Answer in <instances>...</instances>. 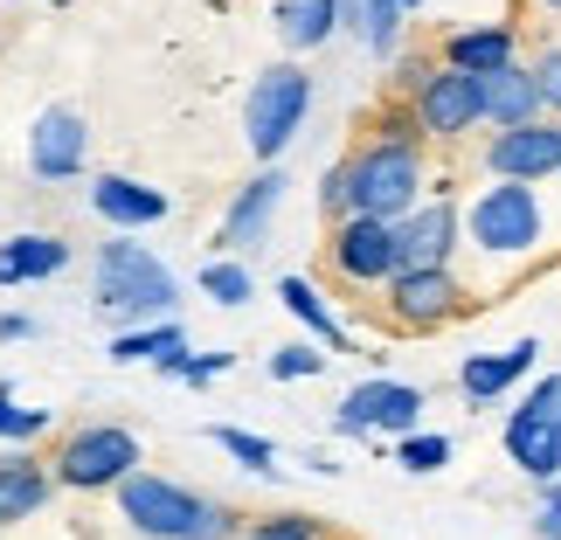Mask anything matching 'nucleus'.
<instances>
[{
    "label": "nucleus",
    "mask_w": 561,
    "mask_h": 540,
    "mask_svg": "<svg viewBox=\"0 0 561 540\" xmlns=\"http://www.w3.org/2000/svg\"><path fill=\"white\" fill-rule=\"evenodd\" d=\"M187 347V333L174 326V319H153V326H125L112 340V360L118 367H139V360H167V354H181Z\"/></svg>",
    "instance_id": "24"
},
{
    "label": "nucleus",
    "mask_w": 561,
    "mask_h": 540,
    "mask_svg": "<svg viewBox=\"0 0 561 540\" xmlns=\"http://www.w3.org/2000/svg\"><path fill=\"white\" fill-rule=\"evenodd\" d=\"M319 264H327V277L347 285V291H381L388 277L402 271L396 222H381V215H340V222H327Z\"/></svg>",
    "instance_id": "6"
},
{
    "label": "nucleus",
    "mask_w": 561,
    "mask_h": 540,
    "mask_svg": "<svg viewBox=\"0 0 561 540\" xmlns=\"http://www.w3.org/2000/svg\"><path fill=\"white\" fill-rule=\"evenodd\" d=\"M396 464L430 479V471L450 464V437H437V429H409V437H396Z\"/></svg>",
    "instance_id": "29"
},
{
    "label": "nucleus",
    "mask_w": 561,
    "mask_h": 540,
    "mask_svg": "<svg viewBox=\"0 0 561 540\" xmlns=\"http://www.w3.org/2000/svg\"><path fill=\"white\" fill-rule=\"evenodd\" d=\"M402 8H409V14H416V8H423V0H402Z\"/></svg>",
    "instance_id": "36"
},
{
    "label": "nucleus",
    "mask_w": 561,
    "mask_h": 540,
    "mask_svg": "<svg viewBox=\"0 0 561 540\" xmlns=\"http://www.w3.org/2000/svg\"><path fill=\"white\" fill-rule=\"evenodd\" d=\"M277 306H285V312H291L312 340H327L333 354H347V347H354V333L340 326V312L327 306V291H319L312 277H298V271H291V277H277Z\"/></svg>",
    "instance_id": "21"
},
{
    "label": "nucleus",
    "mask_w": 561,
    "mask_h": 540,
    "mask_svg": "<svg viewBox=\"0 0 561 540\" xmlns=\"http://www.w3.org/2000/svg\"><path fill=\"white\" fill-rule=\"evenodd\" d=\"M0 437H14V444L49 437V409H21L14 402V381H0Z\"/></svg>",
    "instance_id": "31"
},
{
    "label": "nucleus",
    "mask_w": 561,
    "mask_h": 540,
    "mask_svg": "<svg viewBox=\"0 0 561 540\" xmlns=\"http://www.w3.org/2000/svg\"><path fill=\"white\" fill-rule=\"evenodd\" d=\"M49 492H62V485H56V464L42 458L35 444H21L14 458H0V533L35 520V513L49 506Z\"/></svg>",
    "instance_id": "14"
},
{
    "label": "nucleus",
    "mask_w": 561,
    "mask_h": 540,
    "mask_svg": "<svg viewBox=\"0 0 561 540\" xmlns=\"http://www.w3.org/2000/svg\"><path fill=\"white\" fill-rule=\"evenodd\" d=\"M527 409H541V416H554L561 423V375H541L527 388Z\"/></svg>",
    "instance_id": "33"
},
{
    "label": "nucleus",
    "mask_w": 561,
    "mask_h": 540,
    "mask_svg": "<svg viewBox=\"0 0 561 540\" xmlns=\"http://www.w3.org/2000/svg\"><path fill=\"white\" fill-rule=\"evenodd\" d=\"M118 527L133 540H243V513L194 492L181 479H160V471H133L118 492Z\"/></svg>",
    "instance_id": "2"
},
{
    "label": "nucleus",
    "mask_w": 561,
    "mask_h": 540,
    "mask_svg": "<svg viewBox=\"0 0 561 540\" xmlns=\"http://www.w3.org/2000/svg\"><path fill=\"white\" fill-rule=\"evenodd\" d=\"M534 533H541V540H561V492H548V506L534 513Z\"/></svg>",
    "instance_id": "34"
},
{
    "label": "nucleus",
    "mask_w": 561,
    "mask_h": 540,
    "mask_svg": "<svg viewBox=\"0 0 561 540\" xmlns=\"http://www.w3.org/2000/svg\"><path fill=\"white\" fill-rule=\"evenodd\" d=\"M91 166V118L77 104H42L28 125V174L35 181H77Z\"/></svg>",
    "instance_id": "11"
},
{
    "label": "nucleus",
    "mask_w": 561,
    "mask_h": 540,
    "mask_svg": "<svg viewBox=\"0 0 561 540\" xmlns=\"http://www.w3.org/2000/svg\"><path fill=\"white\" fill-rule=\"evenodd\" d=\"M91 208L104 215L112 229H153L174 215V202H167L160 187H146L133 174H91Z\"/></svg>",
    "instance_id": "15"
},
{
    "label": "nucleus",
    "mask_w": 561,
    "mask_h": 540,
    "mask_svg": "<svg viewBox=\"0 0 561 540\" xmlns=\"http://www.w3.org/2000/svg\"><path fill=\"white\" fill-rule=\"evenodd\" d=\"M534 77H541V97H548V112L561 118V42H541V56H534Z\"/></svg>",
    "instance_id": "32"
},
{
    "label": "nucleus",
    "mask_w": 561,
    "mask_h": 540,
    "mask_svg": "<svg viewBox=\"0 0 561 540\" xmlns=\"http://www.w3.org/2000/svg\"><path fill=\"white\" fill-rule=\"evenodd\" d=\"M409 104H416V125H423L430 146H458V139H471V125H485L479 70H458V62H444V56H437V70L409 91Z\"/></svg>",
    "instance_id": "8"
},
{
    "label": "nucleus",
    "mask_w": 561,
    "mask_h": 540,
    "mask_svg": "<svg viewBox=\"0 0 561 540\" xmlns=\"http://www.w3.org/2000/svg\"><path fill=\"white\" fill-rule=\"evenodd\" d=\"M49 464H56V485L62 492H118L133 471L146 464V444H139V429H125V423H77V429H62L56 450H49Z\"/></svg>",
    "instance_id": "4"
},
{
    "label": "nucleus",
    "mask_w": 561,
    "mask_h": 540,
    "mask_svg": "<svg viewBox=\"0 0 561 540\" xmlns=\"http://www.w3.org/2000/svg\"><path fill=\"white\" fill-rule=\"evenodd\" d=\"M541 8H554V14H561V0H541Z\"/></svg>",
    "instance_id": "37"
},
{
    "label": "nucleus",
    "mask_w": 561,
    "mask_h": 540,
    "mask_svg": "<svg viewBox=\"0 0 561 540\" xmlns=\"http://www.w3.org/2000/svg\"><path fill=\"white\" fill-rule=\"evenodd\" d=\"M485 181H561V118H527V125H500L479 146Z\"/></svg>",
    "instance_id": "10"
},
{
    "label": "nucleus",
    "mask_w": 561,
    "mask_h": 540,
    "mask_svg": "<svg viewBox=\"0 0 561 540\" xmlns=\"http://www.w3.org/2000/svg\"><path fill=\"white\" fill-rule=\"evenodd\" d=\"M554 492H561V485H554Z\"/></svg>",
    "instance_id": "38"
},
{
    "label": "nucleus",
    "mask_w": 561,
    "mask_h": 540,
    "mask_svg": "<svg viewBox=\"0 0 561 540\" xmlns=\"http://www.w3.org/2000/svg\"><path fill=\"white\" fill-rule=\"evenodd\" d=\"M70 271V243L49 229H21L0 243V291H21V285H49V277Z\"/></svg>",
    "instance_id": "17"
},
{
    "label": "nucleus",
    "mask_w": 561,
    "mask_h": 540,
    "mask_svg": "<svg viewBox=\"0 0 561 540\" xmlns=\"http://www.w3.org/2000/svg\"><path fill=\"white\" fill-rule=\"evenodd\" d=\"M506 458L520 464L527 479H561V423L520 402L506 416Z\"/></svg>",
    "instance_id": "18"
},
{
    "label": "nucleus",
    "mask_w": 561,
    "mask_h": 540,
    "mask_svg": "<svg viewBox=\"0 0 561 540\" xmlns=\"http://www.w3.org/2000/svg\"><path fill=\"white\" fill-rule=\"evenodd\" d=\"M340 28H347V21H340V0H277V42H285L291 56L327 49Z\"/></svg>",
    "instance_id": "22"
},
{
    "label": "nucleus",
    "mask_w": 561,
    "mask_h": 540,
    "mask_svg": "<svg viewBox=\"0 0 561 540\" xmlns=\"http://www.w3.org/2000/svg\"><path fill=\"white\" fill-rule=\"evenodd\" d=\"M277 202H285V174L277 166H264V174H250L243 187H236V202L222 215V229H215V250H229V256H243L264 243V229H271V215Z\"/></svg>",
    "instance_id": "13"
},
{
    "label": "nucleus",
    "mask_w": 561,
    "mask_h": 540,
    "mask_svg": "<svg viewBox=\"0 0 561 540\" xmlns=\"http://www.w3.org/2000/svg\"><path fill=\"white\" fill-rule=\"evenodd\" d=\"M306 112H312V77H306V62H298V56L264 62V70L250 77V97H243V139H250V153L271 166L298 133H306Z\"/></svg>",
    "instance_id": "5"
},
{
    "label": "nucleus",
    "mask_w": 561,
    "mask_h": 540,
    "mask_svg": "<svg viewBox=\"0 0 561 540\" xmlns=\"http://www.w3.org/2000/svg\"><path fill=\"white\" fill-rule=\"evenodd\" d=\"M381 312H388V326H396V333L430 340V333H444L450 319L471 312V285L450 264H437V271H396L381 285Z\"/></svg>",
    "instance_id": "7"
},
{
    "label": "nucleus",
    "mask_w": 561,
    "mask_h": 540,
    "mask_svg": "<svg viewBox=\"0 0 561 540\" xmlns=\"http://www.w3.org/2000/svg\"><path fill=\"white\" fill-rule=\"evenodd\" d=\"M534 360H541V340H513V347H500V354H471L458 367V395L465 402H500Z\"/></svg>",
    "instance_id": "19"
},
{
    "label": "nucleus",
    "mask_w": 561,
    "mask_h": 540,
    "mask_svg": "<svg viewBox=\"0 0 561 540\" xmlns=\"http://www.w3.org/2000/svg\"><path fill=\"white\" fill-rule=\"evenodd\" d=\"M485 125L500 133V125H527V118H548V97H541V77H534V62H500V70H485Z\"/></svg>",
    "instance_id": "16"
},
{
    "label": "nucleus",
    "mask_w": 561,
    "mask_h": 540,
    "mask_svg": "<svg viewBox=\"0 0 561 540\" xmlns=\"http://www.w3.org/2000/svg\"><path fill=\"white\" fill-rule=\"evenodd\" d=\"M91 306L125 319V326H153L181 306V277L146 243H133V229H118L112 243L91 250Z\"/></svg>",
    "instance_id": "3"
},
{
    "label": "nucleus",
    "mask_w": 561,
    "mask_h": 540,
    "mask_svg": "<svg viewBox=\"0 0 561 540\" xmlns=\"http://www.w3.org/2000/svg\"><path fill=\"white\" fill-rule=\"evenodd\" d=\"M194 285H202V298H215V306H250L256 298V277H250V264L243 256H215V264H202V277H194Z\"/></svg>",
    "instance_id": "25"
},
{
    "label": "nucleus",
    "mask_w": 561,
    "mask_h": 540,
    "mask_svg": "<svg viewBox=\"0 0 561 540\" xmlns=\"http://www.w3.org/2000/svg\"><path fill=\"white\" fill-rule=\"evenodd\" d=\"M208 444L215 450H229L243 471H256V479H277V444L271 437H256V429H236V423H215L208 429Z\"/></svg>",
    "instance_id": "26"
},
{
    "label": "nucleus",
    "mask_w": 561,
    "mask_h": 540,
    "mask_svg": "<svg viewBox=\"0 0 561 540\" xmlns=\"http://www.w3.org/2000/svg\"><path fill=\"white\" fill-rule=\"evenodd\" d=\"M319 347H327V340H291V347H277L271 354V381H312V375H327V354H319Z\"/></svg>",
    "instance_id": "30"
},
{
    "label": "nucleus",
    "mask_w": 561,
    "mask_h": 540,
    "mask_svg": "<svg viewBox=\"0 0 561 540\" xmlns=\"http://www.w3.org/2000/svg\"><path fill=\"white\" fill-rule=\"evenodd\" d=\"M437 56L444 62H458V70H500V62L520 56V35H513V21H479V28H450L437 42Z\"/></svg>",
    "instance_id": "20"
},
{
    "label": "nucleus",
    "mask_w": 561,
    "mask_h": 540,
    "mask_svg": "<svg viewBox=\"0 0 561 540\" xmlns=\"http://www.w3.org/2000/svg\"><path fill=\"white\" fill-rule=\"evenodd\" d=\"M340 21H347V28L388 62V56L402 49V21H409V8H402V0H340Z\"/></svg>",
    "instance_id": "23"
},
{
    "label": "nucleus",
    "mask_w": 561,
    "mask_h": 540,
    "mask_svg": "<svg viewBox=\"0 0 561 540\" xmlns=\"http://www.w3.org/2000/svg\"><path fill=\"white\" fill-rule=\"evenodd\" d=\"M396 250H402V271H437L465 250V208L450 194H423L416 208L396 222Z\"/></svg>",
    "instance_id": "12"
},
{
    "label": "nucleus",
    "mask_w": 561,
    "mask_h": 540,
    "mask_svg": "<svg viewBox=\"0 0 561 540\" xmlns=\"http://www.w3.org/2000/svg\"><path fill=\"white\" fill-rule=\"evenodd\" d=\"M554 208H548V181H492L471 194L465 208V250L492 271H520L554 243Z\"/></svg>",
    "instance_id": "1"
},
{
    "label": "nucleus",
    "mask_w": 561,
    "mask_h": 540,
    "mask_svg": "<svg viewBox=\"0 0 561 540\" xmlns=\"http://www.w3.org/2000/svg\"><path fill=\"white\" fill-rule=\"evenodd\" d=\"M8 340H35V319L28 312H0V347H8Z\"/></svg>",
    "instance_id": "35"
},
{
    "label": "nucleus",
    "mask_w": 561,
    "mask_h": 540,
    "mask_svg": "<svg viewBox=\"0 0 561 540\" xmlns=\"http://www.w3.org/2000/svg\"><path fill=\"white\" fill-rule=\"evenodd\" d=\"M243 540H333L327 533V520H319V513H250L243 520Z\"/></svg>",
    "instance_id": "27"
},
{
    "label": "nucleus",
    "mask_w": 561,
    "mask_h": 540,
    "mask_svg": "<svg viewBox=\"0 0 561 540\" xmlns=\"http://www.w3.org/2000/svg\"><path fill=\"white\" fill-rule=\"evenodd\" d=\"M423 409H430L423 388L375 375V381H354L347 395H340L333 429L340 437H409V429H423Z\"/></svg>",
    "instance_id": "9"
},
{
    "label": "nucleus",
    "mask_w": 561,
    "mask_h": 540,
    "mask_svg": "<svg viewBox=\"0 0 561 540\" xmlns=\"http://www.w3.org/2000/svg\"><path fill=\"white\" fill-rule=\"evenodd\" d=\"M153 367H160V375H174V381H187V388H208V381H222L229 367H236V354H194V347H181V354H167Z\"/></svg>",
    "instance_id": "28"
}]
</instances>
